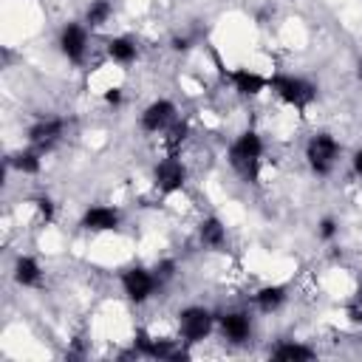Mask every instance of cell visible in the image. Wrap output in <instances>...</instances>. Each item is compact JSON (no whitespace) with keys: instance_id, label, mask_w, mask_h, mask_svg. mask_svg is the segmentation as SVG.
<instances>
[{"instance_id":"obj_1","label":"cell","mask_w":362,"mask_h":362,"mask_svg":"<svg viewBox=\"0 0 362 362\" xmlns=\"http://www.w3.org/2000/svg\"><path fill=\"white\" fill-rule=\"evenodd\" d=\"M260 158H263V139L255 130H243L229 144V164H232V170L246 184H257V178H260Z\"/></svg>"},{"instance_id":"obj_2","label":"cell","mask_w":362,"mask_h":362,"mask_svg":"<svg viewBox=\"0 0 362 362\" xmlns=\"http://www.w3.org/2000/svg\"><path fill=\"white\" fill-rule=\"evenodd\" d=\"M269 90H274L286 105H291L300 113H305L317 99V85L314 82H308L303 76H288V74L269 76Z\"/></svg>"},{"instance_id":"obj_3","label":"cell","mask_w":362,"mask_h":362,"mask_svg":"<svg viewBox=\"0 0 362 362\" xmlns=\"http://www.w3.org/2000/svg\"><path fill=\"white\" fill-rule=\"evenodd\" d=\"M215 322H218V317L204 305H187L184 311H178V331L187 345L204 342L212 334Z\"/></svg>"},{"instance_id":"obj_4","label":"cell","mask_w":362,"mask_h":362,"mask_svg":"<svg viewBox=\"0 0 362 362\" xmlns=\"http://www.w3.org/2000/svg\"><path fill=\"white\" fill-rule=\"evenodd\" d=\"M339 158V141L331 133H314L305 144V161L311 167V173L317 175H328L334 170Z\"/></svg>"},{"instance_id":"obj_5","label":"cell","mask_w":362,"mask_h":362,"mask_svg":"<svg viewBox=\"0 0 362 362\" xmlns=\"http://www.w3.org/2000/svg\"><path fill=\"white\" fill-rule=\"evenodd\" d=\"M158 286H161V283H158V277H156L153 269L130 266L127 272H122V291H124V297H127L130 303H136V305L147 303V300L156 294Z\"/></svg>"},{"instance_id":"obj_6","label":"cell","mask_w":362,"mask_h":362,"mask_svg":"<svg viewBox=\"0 0 362 362\" xmlns=\"http://www.w3.org/2000/svg\"><path fill=\"white\" fill-rule=\"evenodd\" d=\"M153 181H156V189L161 195H173L178 189H184L187 184V167L181 164V158L175 153H170L167 158H161L153 170Z\"/></svg>"},{"instance_id":"obj_7","label":"cell","mask_w":362,"mask_h":362,"mask_svg":"<svg viewBox=\"0 0 362 362\" xmlns=\"http://www.w3.org/2000/svg\"><path fill=\"white\" fill-rule=\"evenodd\" d=\"M59 51L65 59L71 62H82L88 54V25L79 23H68L59 31Z\"/></svg>"},{"instance_id":"obj_8","label":"cell","mask_w":362,"mask_h":362,"mask_svg":"<svg viewBox=\"0 0 362 362\" xmlns=\"http://www.w3.org/2000/svg\"><path fill=\"white\" fill-rule=\"evenodd\" d=\"M175 122V105L170 99H156L141 110V130L147 133H164Z\"/></svg>"},{"instance_id":"obj_9","label":"cell","mask_w":362,"mask_h":362,"mask_svg":"<svg viewBox=\"0 0 362 362\" xmlns=\"http://www.w3.org/2000/svg\"><path fill=\"white\" fill-rule=\"evenodd\" d=\"M218 328H221V337L232 345H240L252 337V317L246 311H226L218 317Z\"/></svg>"},{"instance_id":"obj_10","label":"cell","mask_w":362,"mask_h":362,"mask_svg":"<svg viewBox=\"0 0 362 362\" xmlns=\"http://www.w3.org/2000/svg\"><path fill=\"white\" fill-rule=\"evenodd\" d=\"M62 130H65V122L62 119H57V116L40 119V122H34L28 127V144L37 147V150H51L59 141Z\"/></svg>"},{"instance_id":"obj_11","label":"cell","mask_w":362,"mask_h":362,"mask_svg":"<svg viewBox=\"0 0 362 362\" xmlns=\"http://www.w3.org/2000/svg\"><path fill=\"white\" fill-rule=\"evenodd\" d=\"M122 223V212L113 206H88L79 218V226L85 232H113Z\"/></svg>"},{"instance_id":"obj_12","label":"cell","mask_w":362,"mask_h":362,"mask_svg":"<svg viewBox=\"0 0 362 362\" xmlns=\"http://www.w3.org/2000/svg\"><path fill=\"white\" fill-rule=\"evenodd\" d=\"M223 76L232 82V88L240 93V96H260L266 88H269V79L249 71V68H235V71H223Z\"/></svg>"},{"instance_id":"obj_13","label":"cell","mask_w":362,"mask_h":362,"mask_svg":"<svg viewBox=\"0 0 362 362\" xmlns=\"http://www.w3.org/2000/svg\"><path fill=\"white\" fill-rule=\"evenodd\" d=\"M14 283L23 286V288L40 286V283H42V269H40V263H37L34 257H28V255L17 257V260H14Z\"/></svg>"},{"instance_id":"obj_14","label":"cell","mask_w":362,"mask_h":362,"mask_svg":"<svg viewBox=\"0 0 362 362\" xmlns=\"http://www.w3.org/2000/svg\"><path fill=\"white\" fill-rule=\"evenodd\" d=\"M198 240H201L206 249H223V243H226V226H223L215 215H209V218H204L201 226H198Z\"/></svg>"},{"instance_id":"obj_15","label":"cell","mask_w":362,"mask_h":362,"mask_svg":"<svg viewBox=\"0 0 362 362\" xmlns=\"http://www.w3.org/2000/svg\"><path fill=\"white\" fill-rule=\"evenodd\" d=\"M105 51H107V57H110L113 62H119V65H130V62H136V57H139V48H136V42H133L130 37H110L107 45H105Z\"/></svg>"},{"instance_id":"obj_16","label":"cell","mask_w":362,"mask_h":362,"mask_svg":"<svg viewBox=\"0 0 362 362\" xmlns=\"http://www.w3.org/2000/svg\"><path fill=\"white\" fill-rule=\"evenodd\" d=\"M40 153H42V150H37V147L17 150V153H11V156H8V167H14V170H17V173H23V175H37V173H40V167H42Z\"/></svg>"},{"instance_id":"obj_17","label":"cell","mask_w":362,"mask_h":362,"mask_svg":"<svg viewBox=\"0 0 362 362\" xmlns=\"http://www.w3.org/2000/svg\"><path fill=\"white\" fill-rule=\"evenodd\" d=\"M272 356L283 359V362H305V359H314L317 351L308 345H300V342H280L272 348Z\"/></svg>"},{"instance_id":"obj_18","label":"cell","mask_w":362,"mask_h":362,"mask_svg":"<svg viewBox=\"0 0 362 362\" xmlns=\"http://www.w3.org/2000/svg\"><path fill=\"white\" fill-rule=\"evenodd\" d=\"M255 303H257V308L266 311V314L277 311V308L286 303V286H277V283H274V286H263V288H257Z\"/></svg>"},{"instance_id":"obj_19","label":"cell","mask_w":362,"mask_h":362,"mask_svg":"<svg viewBox=\"0 0 362 362\" xmlns=\"http://www.w3.org/2000/svg\"><path fill=\"white\" fill-rule=\"evenodd\" d=\"M110 17H113V3L110 0H90V6L85 8V25L90 31L93 28H102Z\"/></svg>"},{"instance_id":"obj_20","label":"cell","mask_w":362,"mask_h":362,"mask_svg":"<svg viewBox=\"0 0 362 362\" xmlns=\"http://www.w3.org/2000/svg\"><path fill=\"white\" fill-rule=\"evenodd\" d=\"M164 133H167V147H170V153H178V147L187 141L189 127H187V122H178V119H175Z\"/></svg>"},{"instance_id":"obj_21","label":"cell","mask_w":362,"mask_h":362,"mask_svg":"<svg viewBox=\"0 0 362 362\" xmlns=\"http://www.w3.org/2000/svg\"><path fill=\"white\" fill-rule=\"evenodd\" d=\"M337 232H339V226H337V221H334V218H322V221H320L317 235H320L322 240H334V238H337Z\"/></svg>"},{"instance_id":"obj_22","label":"cell","mask_w":362,"mask_h":362,"mask_svg":"<svg viewBox=\"0 0 362 362\" xmlns=\"http://www.w3.org/2000/svg\"><path fill=\"white\" fill-rule=\"evenodd\" d=\"M37 209H40V218L48 223V221H54V201L48 198V195H40L37 198Z\"/></svg>"},{"instance_id":"obj_23","label":"cell","mask_w":362,"mask_h":362,"mask_svg":"<svg viewBox=\"0 0 362 362\" xmlns=\"http://www.w3.org/2000/svg\"><path fill=\"white\" fill-rule=\"evenodd\" d=\"M156 277H158V283H164V280H170L173 274H175V260H161V263H156Z\"/></svg>"},{"instance_id":"obj_24","label":"cell","mask_w":362,"mask_h":362,"mask_svg":"<svg viewBox=\"0 0 362 362\" xmlns=\"http://www.w3.org/2000/svg\"><path fill=\"white\" fill-rule=\"evenodd\" d=\"M348 320H351V322H356V325H362V303L348 305Z\"/></svg>"},{"instance_id":"obj_25","label":"cell","mask_w":362,"mask_h":362,"mask_svg":"<svg viewBox=\"0 0 362 362\" xmlns=\"http://www.w3.org/2000/svg\"><path fill=\"white\" fill-rule=\"evenodd\" d=\"M105 102L107 105H119L122 102V88H107L105 90Z\"/></svg>"},{"instance_id":"obj_26","label":"cell","mask_w":362,"mask_h":362,"mask_svg":"<svg viewBox=\"0 0 362 362\" xmlns=\"http://www.w3.org/2000/svg\"><path fill=\"white\" fill-rule=\"evenodd\" d=\"M351 167H354V173L362 178V147H359V150L351 156Z\"/></svg>"},{"instance_id":"obj_27","label":"cell","mask_w":362,"mask_h":362,"mask_svg":"<svg viewBox=\"0 0 362 362\" xmlns=\"http://www.w3.org/2000/svg\"><path fill=\"white\" fill-rule=\"evenodd\" d=\"M173 48H175V51H187V48H189V40H187V37H175V40H173Z\"/></svg>"},{"instance_id":"obj_28","label":"cell","mask_w":362,"mask_h":362,"mask_svg":"<svg viewBox=\"0 0 362 362\" xmlns=\"http://www.w3.org/2000/svg\"><path fill=\"white\" fill-rule=\"evenodd\" d=\"M356 303H362V288H359V291H356Z\"/></svg>"},{"instance_id":"obj_29","label":"cell","mask_w":362,"mask_h":362,"mask_svg":"<svg viewBox=\"0 0 362 362\" xmlns=\"http://www.w3.org/2000/svg\"><path fill=\"white\" fill-rule=\"evenodd\" d=\"M356 76H359V82H362V62H359V71H356Z\"/></svg>"}]
</instances>
